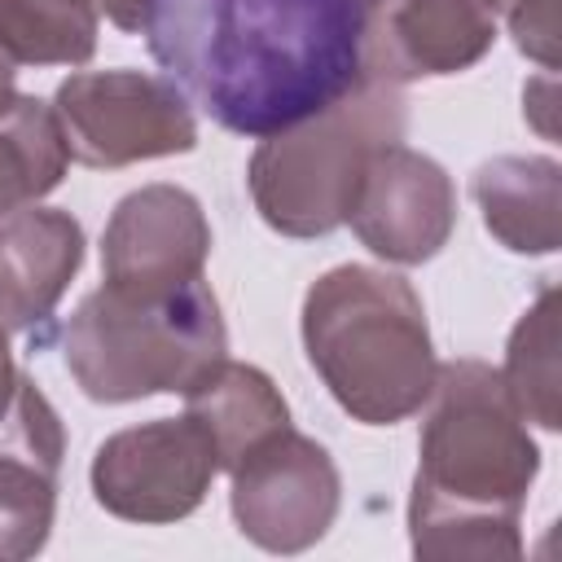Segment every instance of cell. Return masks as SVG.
Segmentation results:
<instances>
[{
  "instance_id": "1",
  "label": "cell",
  "mask_w": 562,
  "mask_h": 562,
  "mask_svg": "<svg viewBox=\"0 0 562 562\" xmlns=\"http://www.w3.org/2000/svg\"><path fill=\"white\" fill-rule=\"evenodd\" d=\"M360 22V0H145L140 35L224 132L263 140L364 79Z\"/></svg>"
},
{
  "instance_id": "2",
  "label": "cell",
  "mask_w": 562,
  "mask_h": 562,
  "mask_svg": "<svg viewBox=\"0 0 562 562\" xmlns=\"http://www.w3.org/2000/svg\"><path fill=\"white\" fill-rule=\"evenodd\" d=\"M422 408L408 496L413 553L426 562L522 558L518 518L540 474V448L501 373L483 360H448Z\"/></svg>"
},
{
  "instance_id": "3",
  "label": "cell",
  "mask_w": 562,
  "mask_h": 562,
  "mask_svg": "<svg viewBox=\"0 0 562 562\" xmlns=\"http://www.w3.org/2000/svg\"><path fill=\"white\" fill-rule=\"evenodd\" d=\"M303 351L338 408L364 426L422 413L439 369L417 290L369 263H338L307 285Z\"/></svg>"
},
{
  "instance_id": "4",
  "label": "cell",
  "mask_w": 562,
  "mask_h": 562,
  "mask_svg": "<svg viewBox=\"0 0 562 562\" xmlns=\"http://www.w3.org/2000/svg\"><path fill=\"white\" fill-rule=\"evenodd\" d=\"M228 351V329L206 281L171 294L92 290L61 329L75 386L97 404L184 395Z\"/></svg>"
},
{
  "instance_id": "5",
  "label": "cell",
  "mask_w": 562,
  "mask_h": 562,
  "mask_svg": "<svg viewBox=\"0 0 562 562\" xmlns=\"http://www.w3.org/2000/svg\"><path fill=\"white\" fill-rule=\"evenodd\" d=\"M404 92L378 79H360L321 114L259 140L246 167L255 211L281 237L334 233L347 224L369 158L382 145L404 140Z\"/></svg>"
},
{
  "instance_id": "6",
  "label": "cell",
  "mask_w": 562,
  "mask_h": 562,
  "mask_svg": "<svg viewBox=\"0 0 562 562\" xmlns=\"http://www.w3.org/2000/svg\"><path fill=\"white\" fill-rule=\"evenodd\" d=\"M53 114L70 158L83 167L110 171L198 145L189 97L171 79L145 70H79L57 88Z\"/></svg>"
},
{
  "instance_id": "7",
  "label": "cell",
  "mask_w": 562,
  "mask_h": 562,
  "mask_svg": "<svg viewBox=\"0 0 562 562\" xmlns=\"http://www.w3.org/2000/svg\"><path fill=\"white\" fill-rule=\"evenodd\" d=\"M228 474L233 522L250 544L268 553H303L325 540L338 518V465L316 439L299 435L294 426L263 435Z\"/></svg>"
},
{
  "instance_id": "8",
  "label": "cell",
  "mask_w": 562,
  "mask_h": 562,
  "mask_svg": "<svg viewBox=\"0 0 562 562\" xmlns=\"http://www.w3.org/2000/svg\"><path fill=\"white\" fill-rule=\"evenodd\" d=\"M220 474L206 430L184 417H158L110 435L92 457V496L123 522H180L189 518Z\"/></svg>"
},
{
  "instance_id": "9",
  "label": "cell",
  "mask_w": 562,
  "mask_h": 562,
  "mask_svg": "<svg viewBox=\"0 0 562 562\" xmlns=\"http://www.w3.org/2000/svg\"><path fill=\"white\" fill-rule=\"evenodd\" d=\"M360 70L391 88L461 75L496 44L483 0H360Z\"/></svg>"
},
{
  "instance_id": "10",
  "label": "cell",
  "mask_w": 562,
  "mask_h": 562,
  "mask_svg": "<svg viewBox=\"0 0 562 562\" xmlns=\"http://www.w3.org/2000/svg\"><path fill=\"white\" fill-rule=\"evenodd\" d=\"M347 224L378 259L426 263L448 246L457 228L452 176L435 158L391 140L369 158Z\"/></svg>"
},
{
  "instance_id": "11",
  "label": "cell",
  "mask_w": 562,
  "mask_h": 562,
  "mask_svg": "<svg viewBox=\"0 0 562 562\" xmlns=\"http://www.w3.org/2000/svg\"><path fill=\"white\" fill-rule=\"evenodd\" d=\"M211 224L202 202L180 184L132 189L101 233V277L123 294H171L202 281Z\"/></svg>"
},
{
  "instance_id": "12",
  "label": "cell",
  "mask_w": 562,
  "mask_h": 562,
  "mask_svg": "<svg viewBox=\"0 0 562 562\" xmlns=\"http://www.w3.org/2000/svg\"><path fill=\"white\" fill-rule=\"evenodd\" d=\"M61 417L31 378H18L0 417V562L35 558L57 518Z\"/></svg>"
},
{
  "instance_id": "13",
  "label": "cell",
  "mask_w": 562,
  "mask_h": 562,
  "mask_svg": "<svg viewBox=\"0 0 562 562\" xmlns=\"http://www.w3.org/2000/svg\"><path fill=\"white\" fill-rule=\"evenodd\" d=\"M83 263V228L57 206L0 220V329L22 334L53 316Z\"/></svg>"
},
{
  "instance_id": "14",
  "label": "cell",
  "mask_w": 562,
  "mask_h": 562,
  "mask_svg": "<svg viewBox=\"0 0 562 562\" xmlns=\"http://www.w3.org/2000/svg\"><path fill=\"white\" fill-rule=\"evenodd\" d=\"M487 233L514 255H553L562 241V167L544 154L487 158L474 180Z\"/></svg>"
},
{
  "instance_id": "15",
  "label": "cell",
  "mask_w": 562,
  "mask_h": 562,
  "mask_svg": "<svg viewBox=\"0 0 562 562\" xmlns=\"http://www.w3.org/2000/svg\"><path fill=\"white\" fill-rule=\"evenodd\" d=\"M184 413L206 430L220 470H233L246 448H255L263 435L290 426V408L272 378L241 360H220L184 391Z\"/></svg>"
},
{
  "instance_id": "16",
  "label": "cell",
  "mask_w": 562,
  "mask_h": 562,
  "mask_svg": "<svg viewBox=\"0 0 562 562\" xmlns=\"http://www.w3.org/2000/svg\"><path fill=\"white\" fill-rule=\"evenodd\" d=\"M70 149L53 105L22 97L0 114V220L35 206L66 176Z\"/></svg>"
},
{
  "instance_id": "17",
  "label": "cell",
  "mask_w": 562,
  "mask_h": 562,
  "mask_svg": "<svg viewBox=\"0 0 562 562\" xmlns=\"http://www.w3.org/2000/svg\"><path fill=\"white\" fill-rule=\"evenodd\" d=\"M97 22L92 0H0V53L13 66H83Z\"/></svg>"
},
{
  "instance_id": "18",
  "label": "cell",
  "mask_w": 562,
  "mask_h": 562,
  "mask_svg": "<svg viewBox=\"0 0 562 562\" xmlns=\"http://www.w3.org/2000/svg\"><path fill=\"white\" fill-rule=\"evenodd\" d=\"M505 382V395L514 400V408L522 413V422H536L540 430H558L562 426V408H558V285H540L536 303L518 316L509 347H505V364L496 369Z\"/></svg>"
},
{
  "instance_id": "19",
  "label": "cell",
  "mask_w": 562,
  "mask_h": 562,
  "mask_svg": "<svg viewBox=\"0 0 562 562\" xmlns=\"http://www.w3.org/2000/svg\"><path fill=\"white\" fill-rule=\"evenodd\" d=\"M492 13L505 18L518 53H527L531 61H540V70L558 66V0H483Z\"/></svg>"
},
{
  "instance_id": "20",
  "label": "cell",
  "mask_w": 562,
  "mask_h": 562,
  "mask_svg": "<svg viewBox=\"0 0 562 562\" xmlns=\"http://www.w3.org/2000/svg\"><path fill=\"white\" fill-rule=\"evenodd\" d=\"M536 114V127H540V136H553L558 127H553V75L544 70V79H536V83H527L522 88V114Z\"/></svg>"
},
{
  "instance_id": "21",
  "label": "cell",
  "mask_w": 562,
  "mask_h": 562,
  "mask_svg": "<svg viewBox=\"0 0 562 562\" xmlns=\"http://www.w3.org/2000/svg\"><path fill=\"white\" fill-rule=\"evenodd\" d=\"M92 4H97V13H105L127 35H136L145 22V0H92Z\"/></svg>"
},
{
  "instance_id": "22",
  "label": "cell",
  "mask_w": 562,
  "mask_h": 562,
  "mask_svg": "<svg viewBox=\"0 0 562 562\" xmlns=\"http://www.w3.org/2000/svg\"><path fill=\"white\" fill-rule=\"evenodd\" d=\"M18 364H13V351H9V329H0V417L4 408L13 404V391H18Z\"/></svg>"
},
{
  "instance_id": "23",
  "label": "cell",
  "mask_w": 562,
  "mask_h": 562,
  "mask_svg": "<svg viewBox=\"0 0 562 562\" xmlns=\"http://www.w3.org/2000/svg\"><path fill=\"white\" fill-rule=\"evenodd\" d=\"M13 75H18V66H13V61H9L4 53H0V114H4V110H9L13 101H18V88H13Z\"/></svg>"
}]
</instances>
